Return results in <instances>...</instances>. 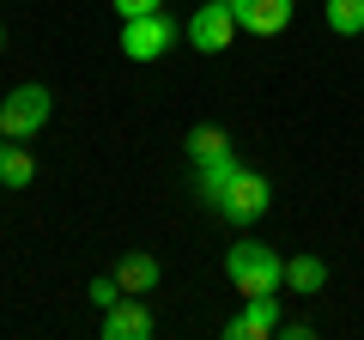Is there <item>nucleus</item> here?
I'll return each mask as SVG.
<instances>
[{"label":"nucleus","mask_w":364,"mask_h":340,"mask_svg":"<svg viewBox=\"0 0 364 340\" xmlns=\"http://www.w3.org/2000/svg\"><path fill=\"white\" fill-rule=\"evenodd\" d=\"M225 280H231L243 298H267V292L286 286V262H279V249H267V243H237V249H225Z\"/></svg>","instance_id":"nucleus-1"},{"label":"nucleus","mask_w":364,"mask_h":340,"mask_svg":"<svg viewBox=\"0 0 364 340\" xmlns=\"http://www.w3.org/2000/svg\"><path fill=\"white\" fill-rule=\"evenodd\" d=\"M43 122H49V85H18V92L0 97V134L6 140H31V134H43Z\"/></svg>","instance_id":"nucleus-2"},{"label":"nucleus","mask_w":364,"mask_h":340,"mask_svg":"<svg viewBox=\"0 0 364 340\" xmlns=\"http://www.w3.org/2000/svg\"><path fill=\"white\" fill-rule=\"evenodd\" d=\"M213 213L231 225H255L261 213H267V176H255V170H237L231 183H225V195L213 201Z\"/></svg>","instance_id":"nucleus-3"},{"label":"nucleus","mask_w":364,"mask_h":340,"mask_svg":"<svg viewBox=\"0 0 364 340\" xmlns=\"http://www.w3.org/2000/svg\"><path fill=\"white\" fill-rule=\"evenodd\" d=\"M237 31H243V25H237V6H231V0H207V6L188 18V43H195L200 55H225Z\"/></svg>","instance_id":"nucleus-4"},{"label":"nucleus","mask_w":364,"mask_h":340,"mask_svg":"<svg viewBox=\"0 0 364 340\" xmlns=\"http://www.w3.org/2000/svg\"><path fill=\"white\" fill-rule=\"evenodd\" d=\"M176 43V25L164 13H146V18H122V55L128 61H158V55Z\"/></svg>","instance_id":"nucleus-5"},{"label":"nucleus","mask_w":364,"mask_h":340,"mask_svg":"<svg viewBox=\"0 0 364 340\" xmlns=\"http://www.w3.org/2000/svg\"><path fill=\"white\" fill-rule=\"evenodd\" d=\"M152 328H158L152 310H146L134 292H122V298L104 310V340H152Z\"/></svg>","instance_id":"nucleus-6"},{"label":"nucleus","mask_w":364,"mask_h":340,"mask_svg":"<svg viewBox=\"0 0 364 340\" xmlns=\"http://www.w3.org/2000/svg\"><path fill=\"white\" fill-rule=\"evenodd\" d=\"M237 6V25L249 37H279L291 25V0H231Z\"/></svg>","instance_id":"nucleus-7"},{"label":"nucleus","mask_w":364,"mask_h":340,"mask_svg":"<svg viewBox=\"0 0 364 340\" xmlns=\"http://www.w3.org/2000/svg\"><path fill=\"white\" fill-rule=\"evenodd\" d=\"M225 334H231V340H267V334H279V292H267V298H249V310L237 316Z\"/></svg>","instance_id":"nucleus-8"},{"label":"nucleus","mask_w":364,"mask_h":340,"mask_svg":"<svg viewBox=\"0 0 364 340\" xmlns=\"http://www.w3.org/2000/svg\"><path fill=\"white\" fill-rule=\"evenodd\" d=\"M116 280H122V292H134V298H146V292L158 286V255H146V249H134V255H122Z\"/></svg>","instance_id":"nucleus-9"},{"label":"nucleus","mask_w":364,"mask_h":340,"mask_svg":"<svg viewBox=\"0 0 364 340\" xmlns=\"http://www.w3.org/2000/svg\"><path fill=\"white\" fill-rule=\"evenodd\" d=\"M237 170H243V164H237V152H225V158H207V164H200V201H207V207L225 195V183H231Z\"/></svg>","instance_id":"nucleus-10"},{"label":"nucleus","mask_w":364,"mask_h":340,"mask_svg":"<svg viewBox=\"0 0 364 340\" xmlns=\"http://www.w3.org/2000/svg\"><path fill=\"white\" fill-rule=\"evenodd\" d=\"M322 18H328L334 37H358V31H364V0H328Z\"/></svg>","instance_id":"nucleus-11"},{"label":"nucleus","mask_w":364,"mask_h":340,"mask_svg":"<svg viewBox=\"0 0 364 340\" xmlns=\"http://www.w3.org/2000/svg\"><path fill=\"white\" fill-rule=\"evenodd\" d=\"M286 286L310 298V292H322V286H328V267L316 262V255H298V262H286Z\"/></svg>","instance_id":"nucleus-12"},{"label":"nucleus","mask_w":364,"mask_h":340,"mask_svg":"<svg viewBox=\"0 0 364 340\" xmlns=\"http://www.w3.org/2000/svg\"><path fill=\"white\" fill-rule=\"evenodd\" d=\"M31 176H37V158L13 152V140H6V152H0V183H6V188H25Z\"/></svg>","instance_id":"nucleus-13"},{"label":"nucleus","mask_w":364,"mask_h":340,"mask_svg":"<svg viewBox=\"0 0 364 340\" xmlns=\"http://www.w3.org/2000/svg\"><path fill=\"white\" fill-rule=\"evenodd\" d=\"M188 152H195V164H207V158L231 152V140H225V128H195V134H188Z\"/></svg>","instance_id":"nucleus-14"},{"label":"nucleus","mask_w":364,"mask_h":340,"mask_svg":"<svg viewBox=\"0 0 364 340\" xmlns=\"http://www.w3.org/2000/svg\"><path fill=\"white\" fill-rule=\"evenodd\" d=\"M116 298H122V280H91V304H97V310H109Z\"/></svg>","instance_id":"nucleus-15"},{"label":"nucleus","mask_w":364,"mask_h":340,"mask_svg":"<svg viewBox=\"0 0 364 340\" xmlns=\"http://www.w3.org/2000/svg\"><path fill=\"white\" fill-rule=\"evenodd\" d=\"M158 6H164V0H116L122 18H146V13H158Z\"/></svg>","instance_id":"nucleus-16"},{"label":"nucleus","mask_w":364,"mask_h":340,"mask_svg":"<svg viewBox=\"0 0 364 340\" xmlns=\"http://www.w3.org/2000/svg\"><path fill=\"white\" fill-rule=\"evenodd\" d=\"M0 152H6V134H0Z\"/></svg>","instance_id":"nucleus-17"},{"label":"nucleus","mask_w":364,"mask_h":340,"mask_svg":"<svg viewBox=\"0 0 364 340\" xmlns=\"http://www.w3.org/2000/svg\"><path fill=\"white\" fill-rule=\"evenodd\" d=\"M0 43H6V31H0Z\"/></svg>","instance_id":"nucleus-18"}]
</instances>
